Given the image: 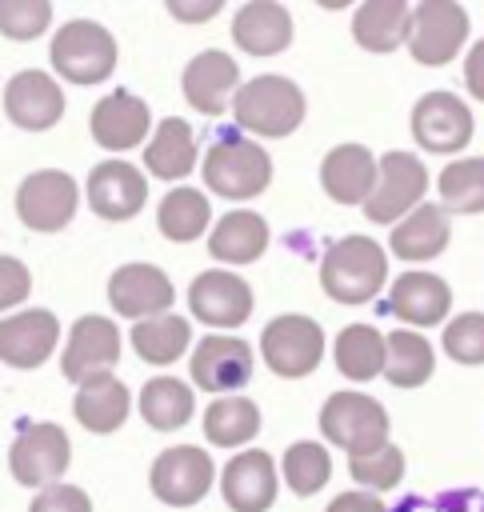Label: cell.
Returning a JSON list of instances; mask_svg holds the SVG:
<instances>
[{
	"instance_id": "obj_35",
	"label": "cell",
	"mask_w": 484,
	"mask_h": 512,
	"mask_svg": "<svg viewBox=\"0 0 484 512\" xmlns=\"http://www.w3.org/2000/svg\"><path fill=\"white\" fill-rule=\"evenodd\" d=\"M208 216H212L208 196L196 192V188H172V192L160 200V208H156L160 232H164L168 240H176V244H188V240L204 236Z\"/></svg>"
},
{
	"instance_id": "obj_33",
	"label": "cell",
	"mask_w": 484,
	"mask_h": 512,
	"mask_svg": "<svg viewBox=\"0 0 484 512\" xmlns=\"http://www.w3.org/2000/svg\"><path fill=\"white\" fill-rule=\"evenodd\" d=\"M256 432H260V408L248 396H220L204 412V436L216 448L248 444Z\"/></svg>"
},
{
	"instance_id": "obj_4",
	"label": "cell",
	"mask_w": 484,
	"mask_h": 512,
	"mask_svg": "<svg viewBox=\"0 0 484 512\" xmlns=\"http://www.w3.org/2000/svg\"><path fill=\"white\" fill-rule=\"evenodd\" d=\"M204 184L224 200H252L272 180V160L256 140L244 136H220L204 156Z\"/></svg>"
},
{
	"instance_id": "obj_14",
	"label": "cell",
	"mask_w": 484,
	"mask_h": 512,
	"mask_svg": "<svg viewBox=\"0 0 484 512\" xmlns=\"http://www.w3.org/2000/svg\"><path fill=\"white\" fill-rule=\"evenodd\" d=\"M108 300H112L116 316L140 324V320L168 316V304L176 300V288L156 264H124L108 280Z\"/></svg>"
},
{
	"instance_id": "obj_24",
	"label": "cell",
	"mask_w": 484,
	"mask_h": 512,
	"mask_svg": "<svg viewBox=\"0 0 484 512\" xmlns=\"http://www.w3.org/2000/svg\"><path fill=\"white\" fill-rule=\"evenodd\" d=\"M236 84H240V68L220 48L192 56V64L184 68V96L204 116H220L228 108V96H236Z\"/></svg>"
},
{
	"instance_id": "obj_21",
	"label": "cell",
	"mask_w": 484,
	"mask_h": 512,
	"mask_svg": "<svg viewBox=\"0 0 484 512\" xmlns=\"http://www.w3.org/2000/svg\"><path fill=\"white\" fill-rule=\"evenodd\" d=\"M148 104L132 92H112L104 100H96L92 116H88V128H92V140L108 152H128L136 144H144L148 136Z\"/></svg>"
},
{
	"instance_id": "obj_42",
	"label": "cell",
	"mask_w": 484,
	"mask_h": 512,
	"mask_svg": "<svg viewBox=\"0 0 484 512\" xmlns=\"http://www.w3.org/2000/svg\"><path fill=\"white\" fill-rule=\"evenodd\" d=\"M28 512H92V500L76 484H48L32 496Z\"/></svg>"
},
{
	"instance_id": "obj_22",
	"label": "cell",
	"mask_w": 484,
	"mask_h": 512,
	"mask_svg": "<svg viewBox=\"0 0 484 512\" xmlns=\"http://www.w3.org/2000/svg\"><path fill=\"white\" fill-rule=\"evenodd\" d=\"M380 180V160L364 144H336L320 164V184L336 204H368Z\"/></svg>"
},
{
	"instance_id": "obj_12",
	"label": "cell",
	"mask_w": 484,
	"mask_h": 512,
	"mask_svg": "<svg viewBox=\"0 0 484 512\" xmlns=\"http://www.w3.org/2000/svg\"><path fill=\"white\" fill-rule=\"evenodd\" d=\"M476 132V120L468 112V104L452 92H424L412 104V136L420 148L428 152H460Z\"/></svg>"
},
{
	"instance_id": "obj_44",
	"label": "cell",
	"mask_w": 484,
	"mask_h": 512,
	"mask_svg": "<svg viewBox=\"0 0 484 512\" xmlns=\"http://www.w3.org/2000/svg\"><path fill=\"white\" fill-rule=\"evenodd\" d=\"M324 512H388V508H384V500L376 492L356 488V492H340Z\"/></svg>"
},
{
	"instance_id": "obj_25",
	"label": "cell",
	"mask_w": 484,
	"mask_h": 512,
	"mask_svg": "<svg viewBox=\"0 0 484 512\" xmlns=\"http://www.w3.org/2000/svg\"><path fill=\"white\" fill-rule=\"evenodd\" d=\"M232 40L248 56H276L292 40V16L276 0H248L232 16Z\"/></svg>"
},
{
	"instance_id": "obj_41",
	"label": "cell",
	"mask_w": 484,
	"mask_h": 512,
	"mask_svg": "<svg viewBox=\"0 0 484 512\" xmlns=\"http://www.w3.org/2000/svg\"><path fill=\"white\" fill-rule=\"evenodd\" d=\"M52 20L48 0H0V32L8 40H36Z\"/></svg>"
},
{
	"instance_id": "obj_39",
	"label": "cell",
	"mask_w": 484,
	"mask_h": 512,
	"mask_svg": "<svg viewBox=\"0 0 484 512\" xmlns=\"http://www.w3.org/2000/svg\"><path fill=\"white\" fill-rule=\"evenodd\" d=\"M348 472L352 480L364 484V492H384V488H396L404 480V452L396 444H384L380 452L372 456H352L348 460Z\"/></svg>"
},
{
	"instance_id": "obj_2",
	"label": "cell",
	"mask_w": 484,
	"mask_h": 512,
	"mask_svg": "<svg viewBox=\"0 0 484 512\" xmlns=\"http://www.w3.org/2000/svg\"><path fill=\"white\" fill-rule=\"evenodd\" d=\"M232 112L252 136H288L304 120V92L288 76H252L236 88Z\"/></svg>"
},
{
	"instance_id": "obj_3",
	"label": "cell",
	"mask_w": 484,
	"mask_h": 512,
	"mask_svg": "<svg viewBox=\"0 0 484 512\" xmlns=\"http://www.w3.org/2000/svg\"><path fill=\"white\" fill-rule=\"evenodd\" d=\"M320 432L328 444L344 448L348 460L352 456H372L388 444V412L380 400L364 396V392H332L320 408Z\"/></svg>"
},
{
	"instance_id": "obj_45",
	"label": "cell",
	"mask_w": 484,
	"mask_h": 512,
	"mask_svg": "<svg viewBox=\"0 0 484 512\" xmlns=\"http://www.w3.org/2000/svg\"><path fill=\"white\" fill-rule=\"evenodd\" d=\"M464 84H468V96L484 100V36L464 56Z\"/></svg>"
},
{
	"instance_id": "obj_16",
	"label": "cell",
	"mask_w": 484,
	"mask_h": 512,
	"mask_svg": "<svg viewBox=\"0 0 484 512\" xmlns=\"http://www.w3.org/2000/svg\"><path fill=\"white\" fill-rule=\"evenodd\" d=\"M192 384L204 392H236L252 376V348L240 336H204L192 352Z\"/></svg>"
},
{
	"instance_id": "obj_9",
	"label": "cell",
	"mask_w": 484,
	"mask_h": 512,
	"mask_svg": "<svg viewBox=\"0 0 484 512\" xmlns=\"http://www.w3.org/2000/svg\"><path fill=\"white\" fill-rule=\"evenodd\" d=\"M76 204H80V188L60 168H40L24 176L16 192V216L32 232H60L64 224H72Z\"/></svg>"
},
{
	"instance_id": "obj_17",
	"label": "cell",
	"mask_w": 484,
	"mask_h": 512,
	"mask_svg": "<svg viewBox=\"0 0 484 512\" xmlns=\"http://www.w3.org/2000/svg\"><path fill=\"white\" fill-rule=\"evenodd\" d=\"M220 492L232 512H268L276 500V464L264 448L236 452L220 472Z\"/></svg>"
},
{
	"instance_id": "obj_6",
	"label": "cell",
	"mask_w": 484,
	"mask_h": 512,
	"mask_svg": "<svg viewBox=\"0 0 484 512\" xmlns=\"http://www.w3.org/2000/svg\"><path fill=\"white\" fill-rule=\"evenodd\" d=\"M468 8L456 0H420L412 8V32H408V52L424 68L448 64L464 40H468Z\"/></svg>"
},
{
	"instance_id": "obj_32",
	"label": "cell",
	"mask_w": 484,
	"mask_h": 512,
	"mask_svg": "<svg viewBox=\"0 0 484 512\" xmlns=\"http://www.w3.org/2000/svg\"><path fill=\"white\" fill-rule=\"evenodd\" d=\"M192 412H196V396L176 376H156L140 388V416L148 428H160V432L184 428Z\"/></svg>"
},
{
	"instance_id": "obj_1",
	"label": "cell",
	"mask_w": 484,
	"mask_h": 512,
	"mask_svg": "<svg viewBox=\"0 0 484 512\" xmlns=\"http://www.w3.org/2000/svg\"><path fill=\"white\" fill-rule=\"evenodd\" d=\"M388 280V256L372 236H344L320 260V284L336 304H368Z\"/></svg>"
},
{
	"instance_id": "obj_40",
	"label": "cell",
	"mask_w": 484,
	"mask_h": 512,
	"mask_svg": "<svg viewBox=\"0 0 484 512\" xmlns=\"http://www.w3.org/2000/svg\"><path fill=\"white\" fill-rule=\"evenodd\" d=\"M440 344L456 364H484V312H460L448 320Z\"/></svg>"
},
{
	"instance_id": "obj_5",
	"label": "cell",
	"mask_w": 484,
	"mask_h": 512,
	"mask_svg": "<svg viewBox=\"0 0 484 512\" xmlns=\"http://www.w3.org/2000/svg\"><path fill=\"white\" fill-rule=\"evenodd\" d=\"M52 68L72 84H100L116 68V40L96 20H68L48 48Z\"/></svg>"
},
{
	"instance_id": "obj_38",
	"label": "cell",
	"mask_w": 484,
	"mask_h": 512,
	"mask_svg": "<svg viewBox=\"0 0 484 512\" xmlns=\"http://www.w3.org/2000/svg\"><path fill=\"white\" fill-rule=\"evenodd\" d=\"M280 472H284V480L296 496H316L332 476V456L316 440H296V444H288V452L280 460Z\"/></svg>"
},
{
	"instance_id": "obj_20",
	"label": "cell",
	"mask_w": 484,
	"mask_h": 512,
	"mask_svg": "<svg viewBox=\"0 0 484 512\" xmlns=\"http://www.w3.org/2000/svg\"><path fill=\"white\" fill-rule=\"evenodd\" d=\"M148 180L128 160H104L88 172V204L100 220H128L144 208Z\"/></svg>"
},
{
	"instance_id": "obj_10",
	"label": "cell",
	"mask_w": 484,
	"mask_h": 512,
	"mask_svg": "<svg viewBox=\"0 0 484 512\" xmlns=\"http://www.w3.org/2000/svg\"><path fill=\"white\" fill-rule=\"evenodd\" d=\"M68 460H72V444H68V432L60 424H32L8 448V468L28 488L56 484L64 476Z\"/></svg>"
},
{
	"instance_id": "obj_43",
	"label": "cell",
	"mask_w": 484,
	"mask_h": 512,
	"mask_svg": "<svg viewBox=\"0 0 484 512\" xmlns=\"http://www.w3.org/2000/svg\"><path fill=\"white\" fill-rule=\"evenodd\" d=\"M32 292V276L16 256H0V312L16 308Z\"/></svg>"
},
{
	"instance_id": "obj_15",
	"label": "cell",
	"mask_w": 484,
	"mask_h": 512,
	"mask_svg": "<svg viewBox=\"0 0 484 512\" xmlns=\"http://www.w3.org/2000/svg\"><path fill=\"white\" fill-rule=\"evenodd\" d=\"M188 308L208 328H236L252 316V288L236 272H200L188 288Z\"/></svg>"
},
{
	"instance_id": "obj_31",
	"label": "cell",
	"mask_w": 484,
	"mask_h": 512,
	"mask_svg": "<svg viewBox=\"0 0 484 512\" xmlns=\"http://www.w3.org/2000/svg\"><path fill=\"white\" fill-rule=\"evenodd\" d=\"M144 164L156 180H180L192 172L196 164V140H192V128L180 120V116H168L160 120V128L152 132L148 140V152H144Z\"/></svg>"
},
{
	"instance_id": "obj_8",
	"label": "cell",
	"mask_w": 484,
	"mask_h": 512,
	"mask_svg": "<svg viewBox=\"0 0 484 512\" xmlns=\"http://www.w3.org/2000/svg\"><path fill=\"white\" fill-rule=\"evenodd\" d=\"M260 352L276 376H284V380L308 376V372H316V364L324 356V328L300 312L276 316L260 332Z\"/></svg>"
},
{
	"instance_id": "obj_27",
	"label": "cell",
	"mask_w": 484,
	"mask_h": 512,
	"mask_svg": "<svg viewBox=\"0 0 484 512\" xmlns=\"http://www.w3.org/2000/svg\"><path fill=\"white\" fill-rule=\"evenodd\" d=\"M264 248H268V224L260 212L248 208L224 212L208 236V252L224 264H252L264 256Z\"/></svg>"
},
{
	"instance_id": "obj_28",
	"label": "cell",
	"mask_w": 484,
	"mask_h": 512,
	"mask_svg": "<svg viewBox=\"0 0 484 512\" xmlns=\"http://www.w3.org/2000/svg\"><path fill=\"white\" fill-rule=\"evenodd\" d=\"M448 236H452V224H448V212L440 204H420L416 212H408L392 236H388V248L400 256V260H432L448 248Z\"/></svg>"
},
{
	"instance_id": "obj_30",
	"label": "cell",
	"mask_w": 484,
	"mask_h": 512,
	"mask_svg": "<svg viewBox=\"0 0 484 512\" xmlns=\"http://www.w3.org/2000/svg\"><path fill=\"white\" fill-rule=\"evenodd\" d=\"M128 408H132V396H128V388L116 376H100L92 384H80V392L72 400L76 420L88 432H100V436L104 432H116L128 420Z\"/></svg>"
},
{
	"instance_id": "obj_36",
	"label": "cell",
	"mask_w": 484,
	"mask_h": 512,
	"mask_svg": "<svg viewBox=\"0 0 484 512\" xmlns=\"http://www.w3.org/2000/svg\"><path fill=\"white\" fill-rule=\"evenodd\" d=\"M188 344H192V320L180 316H156L132 328V348L140 352L144 364H172Z\"/></svg>"
},
{
	"instance_id": "obj_7",
	"label": "cell",
	"mask_w": 484,
	"mask_h": 512,
	"mask_svg": "<svg viewBox=\"0 0 484 512\" xmlns=\"http://www.w3.org/2000/svg\"><path fill=\"white\" fill-rule=\"evenodd\" d=\"M428 192V168L424 160H416L412 152H384L380 156V180L364 204L368 224H392L404 220L408 212H416L424 204Z\"/></svg>"
},
{
	"instance_id": "obj_23",
	"label": "cell",
	"mask_w": 484,
	"mask_h": 512,
	"mask_svg": "<svg viewBox=\"0 0 484 512\" xmlns=\"http://www.w3.org/2000/svg\"><path fill=\"white\" fill-rule=\"evenodd\" d=\"M388 308L408 328H428V324H436V320L448 316L452 288L436 272H400L392 280V288H388Z\"/></svg>"
},
{
	"instance_id": "obj_18",
	"label": "cell",
	"mask_w": 484,
	"mask_h": 512,
	"mask_svg": "<svg viewBox=\"0 0 484 512\" xmlns=\"http://www.w3.org/2000/svg\"><path fill=\"white\" fill-rule=\"evenodd\" d=\"M60 340V320L48 308H24L0 320V360L12 368H40Z\"/></svg>"
},
{
	"instance_id": "obj_11",
	"label": "cell",
	"mask_w": 484,
	"mask_h": 512,
	"mask_svg": "<svg viewBox=\"0 0 484 512\" xmlns=\"http://www.w3.org/2000/svg\"><path fill=\"white\" fill-rule=\"evenodd\" d=\"M120 360V332L104 316H80L68 332V344L60 352V372L76 384H92L100 376H112Z\"/></svg>"
},
{
	"instance_id": "obj_29",
	"label": "cell",
	"mask_w": 484,
	"mask_h": 512,
	"mask_svg": "<svg viewBox=\"0 0 484 512\" xmlns=\"http://www.w3.org/2000/svg\"><path fill=\"white\" fill-rule=\"evenodd\" d=\"M332 360H336L340 376L364 384V380H372L376 372H384L388 336H384L380 328H372V324H348V328H340V336H336Z\"/></svg>"
},
{
	"instance_id": "obj_46",
	"label": "cell",
	"mask_w": 484,
	"mask_h": 512,
	"mask_svg": "<svg viewBox=\"0 0 484 512\" xmlns=\"http://www.w3.org/2000/svg\"><path fill=\"white\" fill-rule=\"evenodd\" d=\"M220 8H224V0H196V4H188V0H168V12H172L176 20H188V24L208 20V16H216Z\"/></svg>"
},
{
	"instance_id": "obj_26",
	"label": "cell",
	"mask_w": 484,
	"mask_h": 512,
	"mask_svg": "<svg viewBox=\"0 0 484 512\" xmlns=\"http://www.w3.org/2000/svg\"><path fill=\"white\" fill-rule=\"evenodd\" d=\"M412 32L408 0H364L352 16V36L368 52H396Z\"/></svg>"
},
{
	"instance_id": "obj_13",
	"label": "cell",
	"mask_w": 484,
	"mask_h": 512,
	"mask_svg": "<svg viewBox=\"0 0 484 512\" xmlns=\"http://www.w3.org/2000/svg\"><path fill=\"white\" fill-rule=\"evenodd\" d=\"M212 456L204 448H192V444H180V448H164L152 464V496L172 504V508H188L196 500H204V492L212 488Z\"/></svg>"
},
{
	"instance_id": "obj_19",
	"label": "cell",
	"mask_w": 484,
	"mask_h": 512,
	"mask_svg": "<svg viewBox=\"0 0 484 512\" xmlns=\"http://www.w3.org/2000/svg\"><path fill=\"white\" fill-rule=\"evenodd\" d=\"M4 112H8V120L16 128L40 132V128H52L64 116V92L48 72L24 68L4 88Z\"/></svg>"
},
{
	"instance_id": "obj_37",
	"label": "cell",
	"mask_w": 484,
	"mask_h": 512,
	"mask_svg": "<svg viewBox=\"0 0 484 512\" xmlns=\"http://www.w3.org/2000/svg\"><path fill=\"white\" fill-rule=\"evenodd\" d=\"M440 208L444 212H484V156L468 160H448L440 180Z\"/></svg>"
},
{
	"instance_id": "obj_34",
	"label": "cell",
	"mask_w": 484,
	"mask_h": 512,
	"mask_svg": "<svg viewBox=\"0 0 484 512\" xmlns=\"http://www.w3.org/2000/svg\"><path fill=\"white\" fill-rule=\"evenodd\" d=\"M384 376L396 388H420L432 376V344L416 328H396L388 332V360Z\"/></svg>"
}]
</instances>
